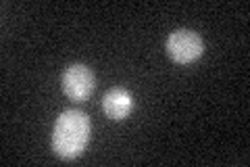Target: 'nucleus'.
<instances>
[{"label":"nucleus","mask_w":250,"mask_h":167,"mask_svg":"<svg viewBox=\"0 0 250 167\" xmlns=\"http://www.w3.org/2000/svg\"><path fill=\"white\" fill-rule=\"evenodd\" d=\"M134 100L125 88H113L103 96V109L111 119H125L131 113Z\"/></svg>","instance_id":"20e7f679"},{"label":"nucleus","mask_w":250,"mask_h":167,"mask_svg":"<svg viewBox=\"0 0 250 167\" xmlns=\"http://www.w3.org/2000/svg\"><path fill=\"white\" fill-rule=\"evenodd\" d=\"M202 50H205L202 38L192 29H177L167 38V54L179 65L200 59Z\"/></svg>","instance_id":"f03ea898"},{"label":"nucleus","mask_w":250,"mask_h":167,"mask_svg":"<svg viewBox=\"0 0 250 167\" xmlns=\"http://www.w3.org/2000/svg\"><path fill=\"white\" fill-rule=\"evenodd\" d=\"M94 73L90 67L85 65H69L62 71L61 84H62V92L73 100H85L94 90Z\"/></svg>","instance_id":"7ed1b4c3"},{"label":"nucleus","mask_w":250,"mask_h":167,"mask_svg":"<svg viewBox=\"0 0 250 167\" xmlns=\"http://www.w3.org/2000/svg\"><path fill=\"white\" fill-rule=\"evenodd\" d=\"M90 119L83 111L69 109L61 113L52 132V148L61 159H75L90 140Z\"/></svg>","instance_id":"f257e3e1"}]
</instances>
